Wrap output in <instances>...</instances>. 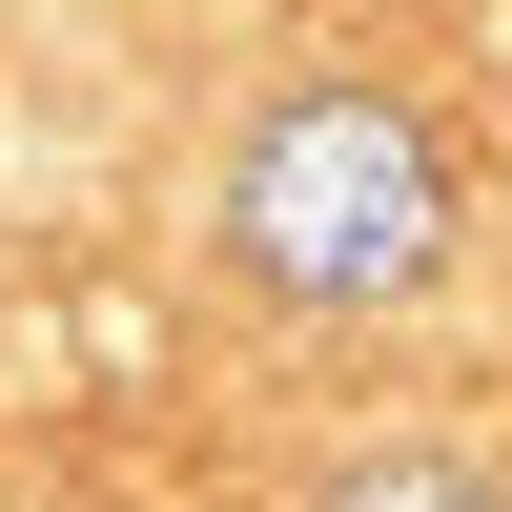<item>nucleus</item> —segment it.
I'll return each mask as SVG.
<instances>
[{
  "instance_id": "1",
  "label": "nucleus",
  "mask_w": 512,
  "mask_h": 512,
  "mask_svg": "<svg viewBox=\"0 0 512 512\" xmlns=\"http://www.w3.org/2000/svg\"><path fill=\"white\" fill-rule=\"evenodd\" d=\"M226 226H246V267L308 287V308H390V287H431V246H451V164H431L410 103L328 82V103H287L267 144H246Z\"/></svg>"
},
{
  "instance_id": "2",
  "label": "nucleus",
  "mask_w": 512,
  "mask_h": 512,
  "mask_svg": "<svg viewBox=\"0 0 512 512\" xmlns=\"http://www.w3.org/2000/svg\"><path fill=\"white\" fill-rule=\"evenodd\" d=\"M328 512H492V492H472V472H349Z\"/></svg>"
}]
</instances>
